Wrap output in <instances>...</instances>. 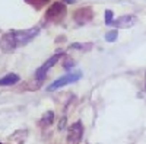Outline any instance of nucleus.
Wrapping results in <instances>:
<instances>
[{
	"instance_id": "obj_9",
	"label": "nucleus",
	"mask_w": 146,
	"mask_h": 144,
	"mask_svg": "<svg viewBox=\"0 0 146 144\" xmlns=\"http://www.w3.org/2000/svg\"><path fill=\"white\" fill-rule=\"evenodd\" d=\"M115 39H117V31H110L105 35V41H108V42H114Z\"/></svg>"
},
{
	"instance_id": "obj_6",
	"label": "nucleus",
	"mask_w": 146,
	"mask_h": 144,
	"mask_svg": "<svg viewBox=\"0 0 146 144\" xmlns=\"http://www.w3.org/2000/svg\"><path fill=\"white\" fill-rule=\"evenodd\" d=\"M133 20H135V18H131V16H121L117 20H113L111 25H115L120 28H127V26L133 25Z\"/></svg>"
},
{
	"instance_id": "obj_1",
	"label": "nucleus",
	"mask_w": 146,
	"mask_h": 144,
	"mask_svg": "<svg viewBox=\"0 0 146 144\" xmlns=\"http://www.w3.org/2000/svg\"><path fill=\"white\" fill-rule=\"evenodd\" d=\"M38 34V28H32V29H27V31H13L6 34L3 39H2V48L5 51H12L16 47L25 45L28 44L32 38L36 37Z\"/></svg>"
},
{
	"instance_id": "obj_12",
	"label": "nucleus",
	"mask_w": 146,
	"mask_h": 144,
	"mask_svg": "<svg viewBox=\"0 0 146 144\" xmlns=\"http://www.w3.org/2000/svg\"><path fill=\"white\" fill-rule=\"evenodd\" d=\"M28 2H31V0H28ZM44 2H48V0H40V5H41V3H44Z\"/></svg>"
},
{
	"instance_id": "obj_10",
	"label": "nucleus",
	"mask_w": 146,
	"mask_h": 144,
	"mask_svg": "<svg viewBox=\"0 0 146 144\" xmlns=\"http://www.w3.org/2000/svg\"><path fill=\"white\" fill-rule=\"evenodd\" d=\"M105 23H107V25H111V23H113V12L111 10L105 12Z\"/></svg>"
},
{
	"instance_id": "obj_2",
	"label": "nucleus",
	"mask_w": 146,
	"mask_h": 144,
	"mask_svg": "<svg viewBox=\"0 0 146 144\" xmlns=\"http://www.w3.org/2000/svg\"><path fill=\"white\" fill-rule=\"evenodd\" d=\"M64 15H66V6H64L63 3H58V2H57V3H54L50 9L47 10L45 18L50 19V20L57 22V20H62Z\"/></svg>"
},
{
	"instance_id": "obj_8",
	"label": "nucleus",
	"mask_w": 146,
	"mask_h": 144,
	"mask_svg": "<svg viewBox=\"0 0 146 144\" xmlns=\"http://www.w3.org/2000/svg\"><path fill=\"white\" fill-rule=\"evenodd\" d=\"M53 119H54L53 112H47V114L42 116V119H41V125H50V124L53 122Z\"/></svg>"
},
{
	"instance_id": "obj_4",
	"label": "nucleus",
	"mask_w": 146,
	"mask_h": 144,
	"mask_svg": "<svg viewBox=\"0 0 146 144\" xmlns=\"http://www.w3.org/2000/svg\"><path fill=\"white\" fill-rule=\"evenodd\" d=\"M82 134H83V128L79 122L73 124L70 128H69V143L70 144H78L82 138Z\"/></svg>"
},
{
	"instance_id": "obj_11",
	"label": "nucleus",
	"mask_w": 146,
	"mask_h": 144,
	"mask_svg": "<svg viewBox=\"0 0 146 144\" xmlns=\"http://www.w3.org/2000/svg\"><path fill=\"white\" fill-rule=\"evenodd\" d=\"M64 2H66V3H75L76 0H64Z\"/></svg>"
},
{
	"instance_id": "obj_5",
	"label": "nucleus",
	"mask_w": 146,
	"mask_h": 144,
	"mask_svg": "<svg viewBox=\"0 0 146 144\" xmlns=\"http://www.w3.org/2000/svg\"><path fill=\"white\" fill-rule=\"evenodd\" d=\"M60 57H62V54H56V55H53V57H51V58L47 61V63H44V64L40 67V70L36 71V77H38V80H40V82L44 79L45 73L48 71V68H50V67H53V66H54V64L58 61V60H60Z\"/></svg>"
},
{
	"instance_id": "obj_7",
	"label": "nucleus",
	"mask_w": 146,
	"mask_h": 144,
	"mask_svg": "<svg viewBox=\"0 0 146 144\" xmlns=\"http://www.w3.org/2000/svg\"><path fill=\"white\" fill-rule=\"evenodd\" d=\"M19 82V76L16 74H7L5 77L0 79V86H10V85H16Z\"/></svg>"
},
{
	"instance_id": "obj_3",
	"label": "nucleus",
	"mask_w": 146,
	"mask_h": 144,
	"mask_svg": "<svg viewBox=\"0 0 146 144\" xmlns=\"http://www.w3.org/2000/svg\"><path fill=\"white\" fill-rule=\"evenodd\" d=\"M80 79V73L78 71V73H69V74H66V76H63V77H60V79H57L53 85L48 87V90H56V89H60V87H63V86H66V85H70V83H75L76 80H79Z\"/></svg>"
}]
</instances>
